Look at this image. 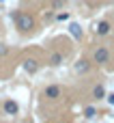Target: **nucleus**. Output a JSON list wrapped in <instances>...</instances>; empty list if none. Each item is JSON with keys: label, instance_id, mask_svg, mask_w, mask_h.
I'll return each mask as SVG.
<instances>
[{"label": "nucleus", "instance_id": "obj_1", "mask_svg": "<svg viewBox=\"0 0 114 123\" xmlns=\"http://www.w3.org/2000/svg\"><path fill=\"white\" fill-rule=\"evenodd\" d=\"M13 17H15V24H17V28L22 30V32H28V30H32L34 28V19H32V15H28V13H13Z\"/></svg>", "mask_w": 114, "mask_h": 123}, {"label": "nucleus", "instance_id": "obj_2", "mask_svg": "<svg viewBox=\"0 0 114 123\" xmlns=\"http://www.w3.org/2000/svg\"><path fill=\"white\" fill-rule=\"evenodd\" d=\"M93 61H95V63H99V65L108 63V61H110V52H108V48H97V50H95V54H93Z\"/></svg>", "mask_w": 114, "mask_h": 123}, {"label": "nucleus", "instance_id": "obj_3", "mask_svg": "<svg viewBox=\"0 0 114 123\" xmlns=\"http://www.w3.org/2000/svg\"><path fill=\"white\" fill-rule=\"evenodd\" d=\"M24 71H26V74H37V71H39V61L26 58V61H24Z\"/></svg>", "mask_w": 114, "mask_h": 123}, {"label": "nucleus", "instance_id": "obj_4", "mask_svg": "<svg viewBox=\"0 0 114 123\" xmlns=\"http://www.w3.org/2000/svg\"><path fill=\"white\" fill-rule=\"evenodd\" d=\"M43 97H47V99H58V97H60V86H56V84L47 86V89L43 91Z\"/></svg>", "mask_w": 114, "mask_h": 123}, {"label": "nucleus", "instance_id": "obj_5", "mask_svg": "<svg viewBox=\"0 0 114 123\" xmlns=\"http://www.w3.org/2000/svg\"><path fill=\"white\" fill-rule=\"evenodd\" d=\"M4 112H6V115H17V112H19V106H17V102H13V99H6V102H4Z\"/></svg>", "mask_w": 114, "mask_h": 123}, {"label": "nucleus", "instance_id": "obj_6", "mask_svg": "<svg viewBox=\"0 0 114 123\" xmlns=\"http://www.w3.org/2000/svg\"><path fill=\"white\" fill-rule=\"evenodd\" d=\"M95 32L97 35H108L110 32V22H99L97 28H95Z\"/></svg>", "mask_w": 114, "mask_h": 123}, {"label": "nucleus", "instance_id": "obj_7", "mask_svg": "<svg viewBox=\"0 0 114 123\" xmlns=\"http://www.w3.org/2000/svg\"><path fill=\"white\" fill-rule=\"evenodd\" d=\"M88 69H91V63H88V61H78V63H75V71H78V74H86Z\"/></svg>", "mask_w": 114, "mask_h": 123}, {"label": "nucleus", "instance_id": "obj_8", "mask_svg": "<svg viewBox=\"0 0 114 123\" xmlns=\"http://www.w3.org/2000/svg\"><path fill=\"white\" fill-rule=\"evenodd\" d=\"M93 97H95V99H103V97H106V89H103L101 84H97V86L93 89Z\"/></svg>", "mask_w": 114, "mask_h": 123}, {"label": "nucleus", "instance_id": "obj_9", "mask_svg": "<svg viewBox=\"0 0 114 123\" xmlns=\"http://www.w3.org/2000/svg\"><path fill=\"white\" fill-rule=\"evenodd\" d=\"M50 63H52L54 67H58V65H63V54H60V52H54V54L50 56Z\"/></svg>", "mask_w": 114, "mask_h": 123}, {"label": "nucleus", "instance_id": "obj_10", "mask_svg": "<svg viewBox=\"0 0 114 123\" xmlns=\"http://www.w3.org/2000/svg\"><path fill=\"white\" fill-rule=\"evenodd\" d=\"M69 32H71L75 39H80V37H82V28H80V24H71V26H69Z\"/></svg>", "mask_w": 114, "mask_h": 123}, {"label": "nucleus", "instance_id": "obj_11", "mask_svg": "<svg viewBox=\"0 0 114 123\" xmlns=\"http://www.w3.org/2000/svg\"><path fill=\"white\" fill-rule=\"evenodd\" d=\"M84 115H86L88 119H93V117H95V108H93V106H88V108L84 110Z\"/></svg>", "mask_w": 114, "mask_h": 123}, {"label": "nucleus", "instance_id": "obj_12", "mask_svg": "<svg viewBox=\"0 0 114 123\" xmlns=\"http://www.w3.org/2000/svg\"><path fill=\"white\" fill-rule=\"evenodd\" d=\"M9 54V45L6 43H0V56H6Z\"/></svg>", "mask_w": 114, "mask_h": 123}, {"label": "nucleus", "instance_id": "obj_13", "mask_svg": "<svg viewBox=\"0 0 114 123\" xmlns=\"http://www.w3.org/2000/svg\"><path fill=\"white\" fill-rule=\"evenodd\" d=\"M106 99H108V104H110V106H114V93H110V95H106Z\"/></svg>", "mask_w": 114, "mask_h": 123}, {"label": "nucleus", "instance_id": "obj_14", "mask_svg": "<svg viewBox=\"0 0 114 123\" xmlns=\"http://www.w3.org/2000/svg\"><path fill=\"white\" fill-rule=\"evenodd\" d=\"M56 17H58V19H60V22H63V19H67V17H69V15H67V13H58V15H56Z\"/></svg>", "mask_w": 114, "mask_h": 123}]
</instances>
